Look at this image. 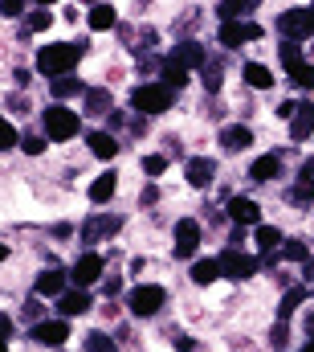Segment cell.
<instances>
[{
    "label": "cell",
    "instance_id": "484cf974",
    "mask_svg": "<svg viewBox=\"0 0 314 352\" xmlns=\"http://www.w3.org/2000/svg\"><path fill=\"white\" fill-rule=\"evenodd\" d=\"M286 127H290V140H294V144H306V140H311L314 135V102L311 98L298 102V111H294V119H290Z\"/></svg>",
    "mask_w": 314,
    "mask_h": 352
},
{
    "label": "cell",
    "instance_id": "f6af8a7d",
    "mask_svg": "<svg viewBox=\"0 0 314 352\" xmlns=\"http://www.w3.org/2000/svg\"><path fill=\"white\" fill-rule=\"evenodd\" d=\"M29 16V0H0V21H25Z\"/></svg>",
    "mask_w": 314,
    "mask_h": 352
},
{
    "label": "cell",
    "instance_id": "d4e9b609",
    "mask_svg": "<svg viewBox=\"0 0 314 352\" xmlns=\"http://www.w3.org/2000/svg\"><path fill=\"white\" fill-rule=\"evenodd\" d=\"M188 278H192V287L208 291V287H217L225 274H221V263H217V258H192V266H188Z\"/></svg>",
    "mask_w": 314,
    "mask_h": 352
},
{
    "label": "cell",
    "instance_id": "ba28073f",
    "mask_svg": "<svg viewBox=\"0 0 314 352\" xmlns=\"http://www.w3.org/2000/svg\"><path fill=\"white\" fill-rule=\"evenodd\" d=\"M253 41H261V25L249 16V21H221L217 25V45L225 50V54H233L241 45H253Z\"/></svg>",
    "mask_w": 314,
    "mask_h": 352
},
{
    "label": "cell",
    "instance_id": "ac0fdd59",
    "mask_svg": "<svg viewBox=\"0 0 314 352\" xmlns=\"http://www.w3.org/2000/svg\"><path fill=\"white\" fill-rule=\"evenodd\" d=\"M86 152L94 156V160H119V152H123V135H114V131H106V127H94V131H86Z\"/></svg>",
    "mask_w": 314,
    "mask_h": 352
},
{
    "label": "cell",
    "instance_id": "9c48e42d",
    "mask_svg": "<svg viewBox=\"0 0 314 352\" xmlns=\"http://www.w3.org/2000/svg\"><path fill=\"white\" fill-rule=\"evenodd\" d=\"M70 336H74V328H70V320H62V316H45L41 324H33L29 328V340L37 344V349H49V352H58V349H66L70 344Z\"/></svg>",
    "mask_w": 314,
    "mask_h": 352
},
{
    "label": "cell",
    "instance_id": "30bf717a",
    "mask_svg": "<svg viewBox=\"0 0 314 352\" xmlns=\"http://www.w3.org/2000/svg\"><path fill=\"white\" fill-rule=\"evenodd\" d=\"M102 274H106V254H98V250H78V258L70 263V283L74 287H98L102 283Z\"/></svg>",
    "mask_w": 314,
    "mask_h": 352
},
{
    "label": "cell",
    "instance_id": "9f6ffc18",
    "mask_svg": "<svg viewBox=\"0 0 314 352\" xmlns=\"http://www.w3.org/2000/svg\"><path fill=\"white\" fill-rule=\"evenodd\" d=\"M302 332H306V340H314V307H306V316H302Z\"/></svg>",
    "mask_w": 314,
    "mask_h": 352
},
{
    "label": "cell",
    "instance_id": "ab89813d",
    "mask_svg": "<svg viewBox=\"0 0 314 352\" xmlns=\"http://www.w3.org/2000/svg\"><path fill=\"white\" fill-rule=\"evenodd\" d=\"M265 340H269V349L274 352H286L290 349V320H274L269 332H265Z\"/></svg>",
    "mask_w": 314,
    "mask_h": 352
},
{
    "label": "cell",
    "instance_id": "603a6c76",
    "mask_svg": "<svg viewBox=\"0 0 314 352\" xmlns=\"http://www.w3.org/2000/svg\"><path fill=\"white\" fill-rule=\"evenodd\" d=\"M86 25H90V33H114L119 29V8L110 0L94 4V8H86Z\"/></svg>",
    "mask_w": 314,
    "mask_h": 352
},
{
    "label": "cell",
    "instance_id": "680465c9",
    "mask_svg": "<svg viewBox=\"0 0 314 352\" xmlns=\"http://www.w3.org/2000/svg\"><path fill=\"white\" fill-rule=\"evenodd\" d=\"M8 258H12V246H8V242H0V266L8 263Z\"/></svg>",
    "mask_w": 314,
    "mask_h": 352
},
{
    "label": "cell",
    "instance_id": "9a60e30c",
    "mask_svg": "<svg viewBox=\"0 0 314 352\" xmlns=\"http://www.w3.org/2000/svg\"><path fill=\"white\" fill-rule=\"evenodd\" d=\"M225 213H229V221H233V226H245V230H253V226H261V221H265L261 205H257L253 197H245V192H229Z\"/></svg>",
    "mask_w": 314,
    "mask_h": 352
},
{
    "label": "cell",
    "instance_id": "277c9868",
    "mask_svg": "<svg viewBox=\"0 0 314 352\" xmlns=\"http://www.w3.org/2000/svg\"><path fill=\"white\" fill-rule=\"evenodd\" d=\"M176 107V90L159 78H147V82H135L131 87V111L135 115H147V119H159Z\"/></svg>",
    "mask_w": 314,
    "mask_h": 352
},
{
    "label": "cell",
    "instance_id": "ffe728a7",
    "mask_svg": "<svg viewBox=\"0 0 314 352\" xmlns=\"http://www.w3.org/2000/svg\"><path fill=\"white\" fill-rule=\"evenodd\" d=\"M114 197H119V168H102V173L86 184V201H90V205H98V209H102V205H110Z\"/></svg>",
    "mask_w": 314,
    "mask_h": 352
},
{
    "label": "cell",
    "instance_id": "816d5d0a",
    "mask_svg": "<svg viewBox=\"0 0 314 352\" xmlns=\"http://www.w3.org/2000/svg\"><path fill=\"white\" fill-rule=\"evenodd\" d=\"M8 78H12V90H29V82H33V74H29L25 66H12V74H8Z\"/></svg>",
    "mask_w": 314,
    "mask_h": 352
},
{
    "label": "cell",
    "instance_id": "e0dca14e",
    "mask_svg": "<svg viewBox=\"0 0 314 352\" xmlns=\"http://www.w3.org/2000/svg\"><path fill=\"white\" fill-rule=\"evenodd\" d=\"M53 307H58L62 320H82V316L94 311V291L90 287H70L62 299H53Z\"/></svg>",
    "mask_w": 314,
    "mask_h": 352
},
{
    "label": "cell",
    "instance_id": "6da1fadb",
    "mask_svg": "<svg viewBox=\"0 0 314 352\" xmlns=\"http://www.w3.org/2000/svg\"><path fill=\"white\" fill-rule=\"evenodd\" d=\"M82 62L78 45L74 41H49V45H37V54H33V70H37V78H62V74H74V66Z\"/></svg>",
    "mask_w": 314,
    "mask_h": 352
},
{
    "label": "cell",
    "instance_id": "8992f818",
    "mask_svg": "<svg viewBox=\"0 0 314 352\" xmlns=\"http://www.w3.org/2000/svg\"><path fill=\"white\" fill-rule=\"evenodd\" d=\"M204 242V221L200 217H176L171 221V258L176 263H192L200 254Z\"/></svg>",
    "mask_w": 314,
    "mask_h": 352
},
{
    "label": "cell",
    "instance_id": "83f0119b",
    "mask_svg": "<svg viewBox=\"0 0 314 352\" xmlns=\"http://www.w3.org/2000/svg\"><path fill=\"white\" fill-rule=\"evenodd\" d=\"M159 82H167L171 90H180V94H184V90L192 87V70H188V66H180L176 58H167V54H163V66H159Z\"/></svg>",
    "mask_w": 314,
    "mask_h": 352
},
{
    "label": "cell",
    "instance_id": "836d02e7",
    "mask_svg": "<svg viewBox=\"0 0 314 352\" xmlns=\"http://www.w3.org/2000/svg\"><path fill=\"white\" fill-rule=\"evenodd\" d=\"M314 254V246L311 242H306V238H286V242H282V250H278V258H282V263H306V258H311Z\"/></svg>",
    "mask_w": 314,
    "mask_h": 352
},
{
    "label": "cell",
    "instance_id": "5b68a950",
    "mask_svg": "<svg viewBox=\"0 0 314 352\" xmlns=\"http://www.w3.org/2000/svg\"><path fill=\"white\" fill-rule=\"evenodd\" d=\"M123 226H127V217H123V213L94 209V213L78 226V246H82V250H94L98 242H114V238L123 234Z\"/></svg>",
    "mask_w": 314,
    "mask_h": 352
},
{
    "label": "cell",
    "instance_id": "8d00e7d4",
    "mask_svg": "<svg viewBox=\"0 0 314 352\" xmlns=\"http://www.w3.org/2000/svg\"><path fill=\"white\" fill-rule=\"evenodd\" d=\"M274 50H278V62H282V70H294L298 62H306V50H302V41H278Z\"/></svg>",
    "mask_w": 314,
    "mask_h": 352
},
{
    "label": "cell",
    "instance_id": "cb8c5ba5",
    "mask_svg": "<svg viewBox=\"0 0 314 352\" xmlns=\"http://www.w3.org/2000/svg\"><path fill=\"white\" fill-rule=\"evenodd\" d=\"M306 299H311V287H306V283L286 287V291H282V299H278V307H274V320H294V311H298Z\"/></svg>",
    "mask_w": 314,
    "mask_h": 352
},
{
    "label": "cell",
    "instance_id": "7dc6e473",
    "mask_svg": "<svg viewBox=\"0 0 314 352\" xmlns=\"http://www.w3.org/2000/svg\"><path fill=\"white\" fill-rule=\"evenodd\" d=\"M123 283H127V278H123V274L114 270V274H102V283H98V291H102L106 299H119V295H123Z\"/></svg>",
    "mask_w": 314,
    "mask_h": 352
},
{
    "label": "cell",
    "instance_id": "7bdbcfd3",
    "mask_svg": "<svg viewBox=\"0 0 314 352\" xmlns=\"http://www.w3.org/2000/svg\"><path fill=\"white\" fill-rule=\"evenodd\" d=\"M4 111H8V115H16V119H25V115L33 111V98H29L25 90H12V94L4 98Z\"/></svg>",
    "mask_w": 314,
    "mask_h": 352
},
{
    "label": "cell",
    "instance_id": "f5cc1de1",
    "mask_svg": "<svg viewBox=\"0 0 314 352\" xmlns=\"http://www.w3.org/2000/svg\"><path fill=\"white\" fill-rule=\"evenodd\" d=\"M294 111H298V102H294V98H286V102H278V107H274V115H278L282 123H290V119H294Z\"/></svg>",
    "mask_w": 314,
    "mask_h": 352
},
{
    "label": "cell",
    "instance_id": "5bb4252c",
    "mask_svg": "<svg viewBox=\"0 0 314 352\" xmlns=\"http://www.w3.org/2000/svg\"><path fill=\"white\" fill-rule=\"evenodd\" d=\"M253 140H257V131H253L249 123H221V131H217V144H221L225 156H241V152H249Z\"/></svg>",
    "mask_w": 314,
    "mask_h": 352
},
{
    "label": "cell",
    "instance_id": "f546056e",
    "mask_svg": "<svg viewBox=\"0 0 314 352\" xmlns=\"http://www.w3.org/2000/svg\"><path fill=\"white\" fill-rule=\"evenodd\" d=\"M200 87H204V94H221V90H225V54H217V58L204 62V70H200Z\"/></svg>",
    "mask_w": 314,
    "mask_h": 352
},
{
    "label": "cell",
    "instance_id": "2e32d148",
    "mask_svg": "<svg viewBox=\"0 0 314 352\" xmlns=\"http://www.w3.org/2000/svg\"><path fill=\"white\" fill-rule=\"evenodd\" d=\"M167 58H176L180 66H188L192 74H200V70H204V62H208L213 54H208V45H204L200 37H180V41L171 45V54H167Z\"/></svg>",
    "mask_w": 314,
    "mask_h": 352
},
{
    "label": "cell",
    "instance_id": "681fc988",
    "mask_svg": "<svg viewBox=\"0 0 314 352\" xmlns=\"http://www.w3.org/2000/svg\"><path fill=\"white\" fill-rule=\"evenodd\" d=\"M163 156H167V160H176V156H184V140H180L176 131H167V135H163ZM184 160H188V156H184Z\"/></svg>",
    "mask_w": 314,
    "mask_h": 352
},
{
    "label": "cell",
    "instance_id": "bcb514c9",
    "mask_svg": "<svg viewBox=\"0 0 314 352\" xmlns=\"http://www.w3.org/2000/svg\"><path fill=\"white\" fill-rule=\"evenodd\" d=\"M200 115H204V119H213V123H221V119H225V102H221V94H204Z\"/></svg>",
    "mask_w": 314,
    "mask_h": 352
},
{
    "label": "cell",
    "instance_id": "4316f807",
    "mask_svg": "<svg viewBox=\"0 0 314 352\" xmlns=\"http://www.w3.org/2000/svg\"><path fill=\"white\" fill-rule=\"evenodd\" d=\"M282 242H286V234H282L278 226H269V221L253 226V246H257V254H261V258H265V254H278V250H282Z\"/></svg>",
    "mask_w": 314,
    "mask_h": 352
},
{
    "label": "cell",
    "instance_id": "60d3db41",
    "mask_svg": "<svg viewBox=\"0 0 314 352\" xmlns=\"http://www.w3.org/2000/svg\"><path fill=\"white\" fill-rule=\"evenodd\" d=\"M286 78H290V87H298V90H314V62H298L294 70H286Z\"/></svg>",
    "mask_w": 314,
    "mask_h": 352
},
{
    "label": "cell",
    "instance_id": "94428289",
    "mask_svg": "<svg viewBox=\"0 0 314 352\" xmlns=\"http://www.w3.org/2000/svg\"><path fill=\"white\" fill-rule=\"evenodd\" d=\"M78 4H86V8H94V4H102V0H78Z\"/></svg>",
    "mask_w": 314,
    "mask_h": 352
},
{
    "label": "cell",
    "instance_id": "ee69618b",
    "mask_svg": "<svg viewBox=\"0 0 314 352\" xmlns=\"http://www.w3.org/2000/svg\"><path fill=\"white\" fill-rule=\"evenodd\" d=\"M12 148H21V131L8 115H0V152H12Z\"/></svg>",
    "mask_w": 314,
    "mask_h": 352
},
{
    "label": "cell",
    "instance_id": "44dd1931",
    "mask_svg": "<svg viewBox=\"0 0 314 352\" xmlns=\"http://www.w3.org/2000/svg\"><path fill=\"white\" fill-rule=\"evenodd\" d=\"M110 111H114V94H110V87H86V94H82V115L106 119Z\"/></svg>",
    "mask_w": 314,
    "mask_h": 352
},
{
    "label": "cell",
    "instance_id": "52a82bcc",
    "mask_svg": "<svg viewBox=\"0 0 314 352\" xmlns=\"http://www.w3.org/2000/svg\"><path fill=\"white\" fill-rule=\"evenodd\" d=\"M274 33L282 41H311L314 37V12L311 8H282L274 16Z\"/></svg>",
    "mask_w": 314,
    "mask_h": 352
},
{
    "label": "cell",
    "instance_id": "b9f144b4",
    "mask_svg": "<svg viewBox=\"0 0 314 352\" xmlns=\"http://www.w3.org/2000/svg\"><path fill=\"white\" fill-rule=\"evenodd\" d=\"M49 316V307H45V299L41 295H29L25 303H21V320H29V324H41Z\"/></svg>",
    "mask_w": 314,
    "mask_h": 352
},
{
    "label": "cell",
    "instance_id": "91938a15",
    "mask_svg": "<svg viewBox=\"0 0 314 352\" xmlns=\"http://www.w3.org/2000/svg\"><path fill=\"white\" fill-rule=\"evenodd\" d=\"M53 4H62V0H33V8H53Z\"/></svg>",
    "mask_w": 314,
    "mask_h": 352
},
{
    "label": "cell",
    "instance_id": "7402d4cb",
    "mask_svg": "<svg viewBox=\"0 0 314 352\" xmlns=\"http://www.w3.org/2000/svg\"><path fill=\"white\" fill-rule=\"evenodd\" d=\"M274 82L278 78H274V70L265 62H253V58L241 62V87L245 90H274Z\"/></svg>",
    "mask_w": 314,
    "mask_h": 352
},
{
    "label": "cell",
    "instance_id": "d590c367",
    "mask_svg": "<svg viewBox=\"0 0 314 352\" xmlns=\"http://www.w3.org/2000/svg\"><path fill=\"white\" fill-rule=\"evenodd\" d=\"M21 29H25L29 37H37V33H49V29H53V12H49V8H29V16L21 21Z\"/></svg>",
    "mask_w": 314,
    "mask_h": 352
},
{
    "label": "cell",
    "instance_id": "c3c4849f",
    "mask_svg": "<svg viewBox=\"0 0 314 352\" xmlns=\"http://www.w3.org/2000/svg\"><path fill=\"white\" fill-rule=\"evenodd\" d=\"M171 352H200V340L192 332H176L171 328Z\"/></svg>",
    "mask_w": 314,
    "mask_h": 352
},
{
    "label": "cell",
    "instance_id": "8fae6325",
    "mask_svg": "<svg viewBox=\"0 0 314 352\" xmlns=\"http://www.w3.org/2000/svg\"><path fill=\"white\" fill-rule=\"evenodd\" d=\"M217 263H221V274H225L229 283H249V278L261 270V258H253V254H245V250H233V246H225V250L217 254Z\"/></svg>",
    "mask_w": 314,
    "mask_h": 352
},
{
    "label": "cell",
    "instance_id": "d6986e66",
    "mask_svg": "<svg viewBox=\"0 0 314 352\" xmlns=\"http://www.w3.org/2000/svg\"><path fill=\"white\" fill-rule=\"evenodd\" d=\"M282 173H286L282 152H261V156H253V160H249V168H245V176H249L253 184H274Z\"/></svg>",
    "mask_w": 314,
    "mask_h": 352
},
{
    "label": "cell",
    "instance_id": "1f68e13d",
    "mask_svg": "<svg viewBox=\"0 0 314 352\" xmlns=\"http://www.w3.org/2000/svg\"><path fill=\"white\" fill-rule=\"evenodd\" d=\"M286 205L298 209V213H306L314 205V180H294V184L286 188Z\"/></svg>",
    "mask_w": 314,
    "mask_h": 352
},
{
    "label": "cell",
    "instance_id": "7a4b0ae2",
    "mask_svg": "<svg viewBox=\"0 0 314 352\" xmlns=\"http://www.w3.org/2000/svg\"><path fill=\"white\" fill-rule=\"evenodd\" d=\"M41 135L49 144H70L82 135V115L70 102H45L41 107Z\"/></svg>",
    "mask_w": 314,
    "mask_h": 352
},
{
    "label": "cell",
    "instance_id": "be15d7a7",
    "mask_svg": "<svg viewBox=\"0 0 314 352\" xmlns=\"http://www.w3.org/2000/svg\"><path fill=\"white\" fill-rule=\"evenodd\" d=\"M0 352H12V349H8V340H0Z\"/></svg>",
    "mask_w": 314,
    "mask_h": 352
},
{
    "label": "cell",
    "instance_id": "e575fe53",
    "mask_svg": "<svg viewBox=\"0 0 314 352\" xmlns=\"http://www.w3.org/2000/svg\"><path fill=\"white\" fill-rule=\"evenodd\" d=\"M167 156L163 152H143L139 156V173H143V180H163V173H167Z\"/></svg>",
    "mask_w": 314,
    "mask_h": 352
},
{
    "label": "cell",
    "instance_id": "f35d334b",
    "mask_svg": "<svg viewBox=\"0 0 314 352\" xmlns=\"http://www.w3.org/2000/svg\"><path fill=\"white\" fill-rule=\"evenodd\" d=\"M135 201H139V209H143V213L159 209V205H163V188H159V180H143V188H139V197H135Z\"/></svg>",
    "mask_w": 314,
    "mask_h": 352
},
{
    "label": "cell",
    "instance_id": "d6a6232c",
    "mask_svg": "<svg viewBox=\"0 0 314 352\" xmlns=\"http://www.w3.org/2000/svg\"><path fill=\"white\" fill-rule=\"evenodd\" d=\"M200 25H204V12H200L196 4L180 8V12H176V25H171V29H176V41H180V37H192V29H200Z\"/></svg>",
    "mask_w": 314,
    "mask_h": 352
},
{
    "label": "cell",
    "instance_id": "7c38bea8",
    "mask_svg": "<svg viewBox=\"0 0 314 352\" xmlns=\"http://www.w3.org/2000/svg\"><path fill=\"white\" fill-rule=\"evenodd\" d=\"M70 287H74L70 283V266H41L33 274V295H41V299H62Z\"/></svg>",
    "mask_w": 314,
    "mask_h": 352
},
{
    "label": "cell",
    "instance_id": "4fadbf2b",
    "mask_svg": "<svg viewBox=\"0 0 314 352\" xmlns=\"http://www.w3.org/2000/svg\"><path fill=\"white\" fill-rule=\"evenodd\" d=\"M217 180H221V164H217L213 156H188V160H184V184H188V188L204 192V188H213Z\"/></svg>",
    "mask_w": 314,
    "mask_h": 352
},
{
    "label": "cell",
    "instance_id": "6f0895ef",
    "mask_svg": "<svg viewBox=\"0 0 314 352\" xmlns=\"http://www.w3.org/2000/svg\"><path fill=\"white\" fill-rule=\"evenodd\" d=\"M66 21H82V4H66V12H62Z\"/></svg>",
    "mask_w": 314,
    "mask_h": 352
},
{
    "label": "cell",
    "instance_id": "3957f363",
    "mask_svg": "<svg viewBox=\"0 0 314 352\" xmlns=\"http://www.w3.org/2000/svg\"><path fill=\"white\" fill-rule=\"evenodd\" d=\"M123 307H127V316L131 320H139V324H147V320H159L163 316V307H167V287L163 283H135L131 291H127V299H123Z\"/></svg>",
    "mask_w": 314,
    "mask_h": 352
},
{
    "label": "cell",
    "instance_id": "6125c7cd",
    "mask_svg": "<svg viewBox=\"0 0 314 352\" xmlns=\"http://www.w3.org/2000/svg\"><path fill=\"white\" fill-rule=\"evenodd\" d=\"M302 352H314V340H306V344H302Z\"/></svg>",
    "mask_w": 314,
    "mask_h": 352
},
{
    "label": "cell",
    "instance_id": "f907efd6",
    "mask_svg": "<svg viewBox=\"0 0 314 352\" xmlns=\"http://www.w3.org/2000/svg\"><path fill=\"white\" fill-rule=\"evenodd\" d=\"M49 238L70 242V238H78V226H70V221H53V226H49Z\"/></svg>",
    "mask_w": 314,
    "mask_h": 352
},
{
    "label": "cell",
    "instance_id": "f1b7e54d",
    "mask_svg": "<svg viewBox=\"0 0 314 352\" xmlns=\"http://www.w3.org/2000/svg\"><path fill=\"white\" fill-rule=\"evenodd\" d=\"M86 94V82L78 74H62V78H49V98L53 102H70V98H82Z\"/></svg>",
    "mask_w": 314,
    "mask_h": 352
},
{
    "label": "cell",
    "instance_id": "11a10c76",
    "mask_svg": "<svg viewBox=\"0 0 314 352\" xmlns=\"http://www.w3.org/2000/svg\"><path fill=\"white\" fill-rule=\"evenodd\" d=\"M298 180H314V156H306V160L298 164Z\"/></svg>",
    "mask_w": 314,
    "mask_h": 352
},
{
    "label": "cell",
    "instance_id": "4dcf8cb0",
    "mask_svg": "<svg viewBox=\"0 0 314 352\" xmlns=\"http://www.w3.org/2000/svg\"><path fill=\"white\" fill-rule=\"evenodd\" d=\"M82 352H123V344L114 340V332H106V328H90V332L82 336Z\"/></svg>",
    "mask_w": 314,
    "mask_h": 352
},
{
    "label": "cell",
    "instance_id": "74e56055",
    "mask_svg": "<svg viewBox=\"0 0 314 352\" xmlns=\"http://www.w3.org/2000/svg\"><path fill=\"white\" fill-rule=\"evenodd\" d=\"M16 152H25L29 160H37V156H45V152H49V140H45L41 131H25V135H21V148H16Z\"/></svg>",
    "mask_w": 314,
    "mask_h": 352
},
{
    "label": "cell",
    "instance_id": "db71d44e",
    "mask_svg": "<svg viewBox=\"0 0 314 352\" xmlns=\"http://www.w3.org/2000/svg\"><path fill=\"white\" fill-rule=\"evenodd\" d=\"M12 332H16V316L0 311V340H12Z\"/></svg>",
    "mask_w": 314,
    "mask_h": 352
}]
</instances>
